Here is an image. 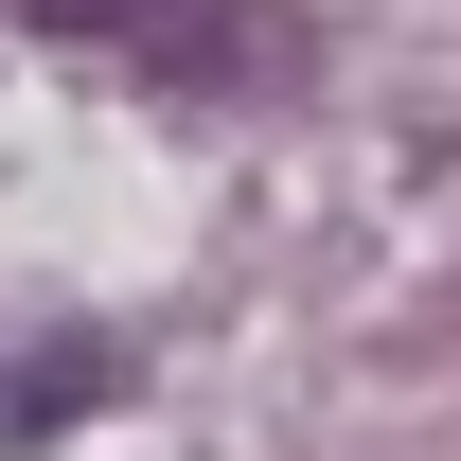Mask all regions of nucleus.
Here are the masks:
<instances>
[{"label":"nucleus","mask_w":461,"mask_h":461,"mask_svg":"<svg viewBox=\"0 0 461 461\" xmlns=\"http://www.w3.org/2000/svg\"><path fill=\"white\" fill-rule=\"evenodd\" d=\"M36 36H71V54H124L160 71V89H285L302 36L267 18V0H18Z\"/></svg>","instance_id":"obj_1"},{"label":"nucleus","mask_w":461,"mask_h":461,"mask_svg":"<svg viewBox=\"0 0 461 461\" xmlns=\"http://www.w3.org/2000/svg\"><path fill=\"white\" fill-rule=\"evenodd\" d=\"M107 391H124V338H36V355H0V444H54V426H89Z\"/></svg>","instance_id":"obj_2"}]
</instances>
